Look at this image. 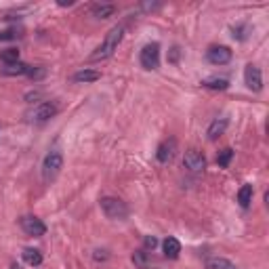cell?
Returning <instances> with one entry per match:
<instances>
[{
  "label": "cell",
  "mask_w": 269,
  "mask_h": 269,
  "mask_svg": "<svg viewBox=\"0 0 269 269\" xmlns=\"http://www.w3.org/2000/svg\"><path fill=\"white\" fill-rule=\"evenodd\" d=\"M124 38V26H116V28H111L105 36V40L99 44V47L95 49V53L91 55L93 61H103V59H109L111 55H114L118 51V44L122 42Z\"/></svg>",
  "instance_id": "cell-1"
},
{
  "label": "cell",
  "mask_w": 269,
  "mask_h": 269,
  "mask_svg": "<svg viewBox=\"0 0 269 269\" xmlns=\"http://www.w3.org/2000/svg\"><path fill=\"white\" fill-rule=\"evenodd\" d=\"M99 206L103 210V215L111 221H124L128 217V206L126 202H122L120 198H114V196H103L99 200Z\"/></svg>",
  "instance_id": "cell-2"
},
{
  "label": "cell",
  "mask_w": 269,
  "mask_h": 269,
  "mask_svg": "<svg viewBox=\"0 0 269 269\" xmlns=\"http://www.w3.org/2000/svg\"><path fill=\"white\" fill-rule=\"evenodd\" d=\"M61 168H63V153L59 149H51L42 160V179L47 183H51L53 179H57Z\"/></svg>",
  "instance_id": "cell-3"
},
{
  "label": "cell",
  "mask_w": 269,
  "mask_h": 269,
  "mask_svg": "<svg viewBox=\"0 0 269 269\" xmlns=\"http://www.w3.org/2000/svg\"><path fill=\"white\" fill-rule=\"evenodd\" d=\"M139 63H141L143 70H147V72L158 70V67H160V44L158 42L145 44V47L141 49V53H139Z\"/></svg>",
  "instance_id": "cell-4"
},
{
  "label": "cell",
  "mask_w": 269,
  "mask_h": 269,
  "mask_svg": "<svg viewBox=\"0 0 269 269\" xmlns=\"http://www.w3.org/2000/svg\"><path fill=\"white\" fill-rule=\"evenodd\" d=\"M57 111H59V107H57L53 101H42V103L34 105V107L28 111V120L42 124V122H49L51 118H55Z\"/></svg>",
  "instance_id": "cell-5"
},
{
  "label": "cell",
  "mask_w": 269,
  "mask_h": 269,
  "mask_svg": "<svg viewBox=\"0 0 269 269\" xmlns=\"http://www.w3.org/2000/svg\"><path fill=\"white\" fill-rule=\"evenodd\" d=\"M19 227L24 229L26 236H32V238H40L47 234V225L42 223V219L34 217V215H26L19 219Z\"/></svg>",
  "instance_id": "cell-6"
},
{
  "label": "cell",
  "mask_w": 269,
  "mask_h": 269,
  "mask_svg": "<svg viewBox=\"0 0 269 269\" xmlns=\"http://www.w3.org/2000/svg\"><path fill=\"white\" fill-rule=\"evenodd\" d=\"M232 57H234V53H232L229 47H225V44H213V47L206 51V59L213 65H225V63L232 61Z\"/></svg>",
  "instance_id": "cell-7"
},
{
  "label": "cell",
  "mask_w": 269,
  "mask_h": 269,
  "mask_svg": "<svg viewBox=\"0 0 269 269\" xmlns=\"http://www.w3.org/2000/svg\"><path fill=\"white\" fill-rule=\"evenodd\" d=\"M244 82H246V86H248L253 93H261V88H263V74H261V70H259L257 65H253V63L246 65Z\"/></svg>",
  "instance_id": "cell-8"
},
{
  "label": "cell",
  "mask_w": 269,
  "mask_h": 269,
  "mask_svg": "<svg viewBox=\"0 0 269 269\" xmlns=\"http://www.w3.org/2000/svg\"><path fill=\"white\" fill-rule=\"evenodd\" d=\"M183 164L191 172H202V170L206 168V158L198 149H187L185 156H183Z\"/></svg>",
  "instance_id": "cell-9"
},
{
  "label": "cell",
  "mask_w": 269,
  "mask_h": 269,
  "mask_svg": "<svg viewBox=\"0 0 269 269\" xmlns=\"http://www.w3.org/2000/svg\"><path fill=\"white\" fill-rule=\"evenodd\" d=\"M175 153H177V139H164L158 149H156V158H158L160 164H168L172 158H175Z\"/></svg>",
  "instance_id": "cell-10"
},
{
  "label": "cell",
  "mask_w": 269,
  "mask_h": 269,
  "mask_svg": "<svg viewBox=\"0 0 269 269\" xmlns=\"http://www.w3.org/2000/svg\"><path fill=\"white\" fill-rule=\"evenodd\" d=\"M21 34H24V30H21L17 24H13L11 19L0 24V40H13V38H19Z\"/></svg>",
  "instance_id": "cell-11"
},
{
  "label": "cell",
  "mask_w": 269,
  "mask_h": 269,
  "mask_svg": "<svg viewBox=\"0 0 269 269\" xmlns=\"http://www.w3.org/2000/svg\"><path fill=\"white\" fill-rule=\"evenodd\" d=\"M162 251H164L166 259H179V255H181V242H179L177 238H172V236H168L162 242Z\"/></svg>",
  "instance_id": "cell-12"
},
{
  "label": "cell",
  "mask_w": 269,
  "mask_h": 269,
  "mask_svg": "<svg viewBox=\"0 0 269 269\" xmlns=\"http://www.w3.org/2000/svg\"><path fill=\"white\" fill-rule=\"evenodd\" d=\"M28 72H30V65L28 63H21V61L5 63V67H3V74L5 76H28Z\"/></svg>",
  "instance_id": "cell-13"
},
{
  "label": "cell",
  "mask_w": 269,
  "mask_h": 269,
  "mask_svg": "<svg viewBox=\"0 0 269 269\" xmlns=\"http://www.w3.org/2000/svg\"><path fill=\"white\" fill-rule=\"evenodd\" d=\"M227 124H229V120H227V118H217V120H213V122H210V126H208V139H210V141L219 139L221 134L225 132Z\"/></svg>",
  "instance_id": "cell-14"
},
{
  "label": "cell",
  "mask_w": 269,
  "mask_h": 269,
  "mask_svg": "<svg viewBox=\"0 0 269 269\" xmlns=\"http://www.w3.org/2000/svg\"><path fill=\"white\" fill-rule=\"evenodd\" d=\"M204 267L206 269H238L229 259H225V257H208L206 261H204Z\"/></svg>",
  "instance_id": "cell-15"
},
{
  "label": "cell",
  "mask_w": 269,
  "mask_h": 269,
  "mask_svg": "<svg viewBox=\"0 0 269 269\" xmlns=\"http://www.w3.org/2000/svg\"><path fill=\"white\" fill-rule=\"evenodd\" d=\"M132 263H134V267H139V269H151V265H153L149 253L143 251V248L132 253Z\"/></svg>",
  "instance_id": "cell-16"
},
{
  "label": "cell",
  "mask_w": 269,
  "mask_h": 269,
  "mask_svg": "<svg viewBox=\"0 0 269 269\" xmlns=\"http://www.w3.org/2000/svg\"><path fill=\"white\" fill-rule=\"evenodd\" d=\"M253 194H255V189H253L251 183H246V185L240 187V191H238V202H240V206H242V208H248V206H251Z\"/></svg>",
  "instance_id": "cell-17"
},
{
  "label": "cell",
  "mask_w": 269,
  "mask_h": 269,
  "mask_svg": "<svg viewBox=\"0 0 269 269\" xmlns=\"http://www.w3.org/2000/svg\"><path fill=\"white\" fill-rule=\"evenodd\" d=\"M21 259H24L30 267H38V265H42V253L36 251V248H24V253H21Z\"/></svg>",
  "instance_id": "cell-18"
},
{
  "label": "cell",
  "mask_w": 269,
  "mask_h": 269,
  "mask_svg": "<svg viewBox=\"0 0 269 269\" xmlns=\"http://www.w3.org/2000/svg\"><path fill=\"white\" fill-rule=\"evenodd\" d=\"M99 78H101V72L97 70H80L72 76L74 82H97Z\"/></svg>",
  "instance_id": "cell-19"
},
{
  "label": "cell",
  "mask_w": 269,
  "mask_h": 269,
  "mask_svg": "<svg viewBox=\"0 0 269 269\" xmlns=\"http://www.w3.org/2000/svg\"><path fill=\"white\" fill-rule=\"evenodd\" d=\"M200 84L204 88H210V91H225V88H229V80H225V78H206Z\"/></svg>",
  "instance_id": "cell-20"
},
{
  "label": "cell",
  "mask_w": 269,
  "mask_h": 269,
  "mask_svg": "<svg viewBox=\"0 0 269 269\" xmlns=\"http://www.w3.org/2000/svg\"><path fill=\"white\" fill-rule=\"evenodd\" d=\"M118 11V7L116 5H95L93 7V15L97 17V19H107V17H111Z\"/></svg>",
  "instance_id": "cell-21"
},
{
  "label": "cell",
  "mask_w": 269,
  "mask_h": 269,
  "mask_svg": "<svg viewBox=\"0 0 269 269\" xmlns=\"http://www.w3.org/2000/svg\"><path fill=\"white\" fill-rule=\"evenodd\" d=\"M232 158H234V149H232V147H225V149H221V151H219V156H217V164H219L221 168H227L229 162H232Z\"/></svg>",
  "instance_id": "cell-22"
},
{
  "label": "cell",
  "mask_w": 269,
  "mask_h": 269,
  "mask_svg": "<svg viewBox=\"0 0 269 269\" xmlns=\"http://www.w3.org/2000/svg\"><path fill=\"white\" fill-rule=\"evenodd\" d=\"M0 59H3V63H15L19 61V51L17 49H7L0 53Z\"/></svg>",
  "instance_id": "cell-23"
},
{
  "label": "cell",
  "mask_w": 269,
  "mask_h": 269,
  "mask_svg": "<svg viewBox=\"0 0 269 269\" xmlns=\"http://www.w3.org/2000/svg\"><path fill=\"white\" fill-rule=\"evenodd\" d=\"M44 74H47V72H44V67H32V65H30V72H28V76H30L32 80H40Z\"/></svg>",
  "instance_id": "cell-24"
},
{
  "label": "cell",
  "mask_w": 269,
  "mask_h": 269,
  "mask_svg": "<svg viewBox=\"0 0 269 269\" xmlns=\"http://www.w3.org/2000/svg\"><path fill=\"white\" fill-rule=\"evenodd\" d=\"M143 244H145V251H153L156 246H158V238H156V236H147Z\"/></svg>",
  "instance_id": "cell-25"
},
{
  "label": "cell",
  "mask_w": 269,
  "mask_h": 269,
  "mask_svg": "<svg viewBox=\"0 0 269 269\" xmlns=\"http://www.w3.org/2000/svg\"><path fill=\"white\" fill-rule=\"evenodd\" d=\"M232 32H234V38H238V40H244V38H246V36H244V32H246V28H244V26L232 28Z\"/></svg>",
  "instance_id": "cell-26"
},
{
  "label": "cell",
  "mask_w": 269,
  "mask_h": 269,
  "mask_svg": "<svg viewBox=\"0 0 269 269\" xmlns=\"http://www.w3.org/2000/svg\"><path fill=\"white\" fill-rule=\"evenodd\" d=\"M95 261H107L109 259V255H107V251H95Z\"/></svg>",
  "instance_id": "cell-27"
},
{
  "label": "cell",
  "mask_w": 269,
  "mask_h": 269,
  "mask_svg": "<svg viewBox=\"0 0 269 269\" xmlns=\"http://www.w3.org/2000/svg\"><path fill=\"white\" fill-rule=\"evenodd\" d=\"M179 59V47H172V53H170V63H177Z\"/></svg>",
  "instance_id": "cell-28"
},
{
  "label": "cell",
  "mask_w": 269,
  "mask_h": 269,
  "mask_svg": "<svg viewBox=\"0 0 269 269\" xmlns=\"http://www.w3.org/2000/svg\"><path fill=\"white\" fill-rule=\"evenodd\" d=\"M160 7V3H153V5H141V9H145V11H153V9H158Z\"/></svg>",
  "instance_id": "cell-29"
}]
</instances>
